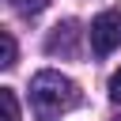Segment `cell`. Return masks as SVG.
<instances>
[{
    "mask_svg": "<svg viewBox=\"0 0 121 121\" xmlns=\"http://www.w3.org/2000/svg\"><path fill=\"white\" fill-rule=\"evenodd\" d=\"M30 102H34L42 121H53V117H60L64 110H72L79 102V87H76V79L45 68L30 79Z\"/></svg>",
    "mask_w": 121,
    "mask_h": 121,
    "instance_id": "obj_1",
    "label": "cell"
},
{
    "mask_svg": "<svg viewBox=\"0 0 121 121\" xmlns=\"http://www.w3.org/2000/svg\"><path fill=\"white\" fill-rule=\"evenodd\" d=\"M117 45H121V8H110V11L91 19V53L106 57Z\"/></svg>",
    "mask_w": 121,
    "mask_h": 121,
    "instance_id": "obj_2",
    "label": "cell"
},
{
    "mask_svg": "<svg viewBox=\"0 0 121 121\" xmlns=\"http://www.w3.org/2000/svg\"><path fill=\"white\" fill-rule=\"evenodd\" d=\"M76 38H79V23L76 19H64V23H57L53 26V34L45 38V53L49 57H72L76 53Z\"/></svg>",
    "mask_w": 121,
    "mask_h": 121,
    "instance_id": "obj_3",
    "label": "cell"
},
{
    "mask_svg": "<svg viewBox=\"0 0 121 121\" xmlns=\"http://www.w3.org/2000/svg\"><path fill=\"white\" fill-rule=\"evenodd\" d=\"M0 110H4V121H19V102L11 87H0Z\"/></svg>",
    "mask_w": 121,
    "mask_h": 121,
    "instance_id": "obj_4",
    "label": "cell"
},
{
    "mask_svg": "<svg viewBox=\"0 0 121 121\" xmlns=\"http://www.w3.org/2000/svg\"><path fill=\"white\" fill-rule=\"evenodd\" d=\"M0 64H4V68H11V64H15V38H11L8 30L0 34Z\"/></svg>",
    "mask_w": 121,
    "mask_h": 121,
    "instance_id": "obj_5",
    "label": "cell"
},
{
    "mask_svg": "<svg viewBox=\"0 0 121 121\" xmlns=\"http://www.w3.org/2000/svg\"><path fill=\"white\" fill-rule=\"evenodd\" d=\"M45 4H49V0H11V8H15V11H23V15H38Z\"/></svg>",
    "mask_w": 121,
    "mask_h": 121,
    "instance_id": "obj_6",
    "label": "cell"
},
{
    "mask_svg": "<svg viewBox=\"0 0 121 121\" xmlns=\"http://www.w3.org/2000/svg\"><path fill=\"white\" fill-rule=\"evenodd\" d=\"M110 98H113V102H121V68L110 76Z\"/></svg>",
    "mask_w": 121,
    "mask_h": 121,
    "instance_id": "obj_7",
    "label": "cell"
}]
</instances>
